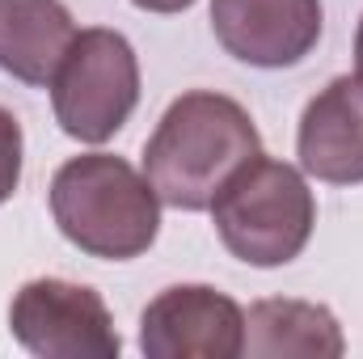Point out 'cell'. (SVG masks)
<instances>
[{
	"instance_id": "1",
	"label": "cell",
	"mask_w": 363,
	"mask_h": 359,
	"mask_svg": "<svg viewBox=\"0 0 363 359\" xmlns=\"http://www.w3.org/2000/svg\"><path fill=\"white\" fill-rule=\"evenodd\" d=\"M262 153L250 110L224 93L194 89L161 114L144 144V178L178 211H207L220 186Z\"/></svg>"
},
{
	"instance_id": "2",
	"label": "cell",
	"mask_w": 363,
	"mask_h": 359,
	"mask_svg": "<svg viewBox=\"0 0 363 359\" xmlns=\"http://www.w3.org/2000/svg\"><path fill=\"white\" fill-rule=\"evenodd\" d=\"M51 216L81 254L106 263L148 254L161 233V199L152 182L110 153H85L55 170Z\"/></svg>"
},
{
	"instance_id": "3",
	"label": "cell",
	"mask_w": 363,
	"mask_h": 359,
	"mask_svg": "<svg viewBox=\"0 0 363 359\" xmlns=\"http://www.w3.org/2000/svg\"><path fill=\"white\" fill-rule=\"evenodd\" d=\"M207 211L224 250L250 267H287L317 224V199L304 174L262 153L220 186Z\"/></svg>"
},
{
	"instance_id": "4",
	"label": "cell",
	"mask_w": 363,
	"mask_h": 359,
	"mask_svg": "<svg viewBox=\"0 0 363 359\" xmlns=\"http://www.w3.org/2000/svg\"><path fill=\"white\" fill-rule=\"evenodd\" d=\"M47 89L64 136L106 144L140 101V60L118 30H81Z\"/></svg>"
},
{
	"instance_id": "5",
	"label": "cell",
	"mask_w": 363,
	"mask_h": 359,
	"mask_svg": "<svg viewBox=\"0 0 363 359\" xmlns=\"http://www.w3.org/2000/svg\"><path fill=\"white\" fill-rule=\"evenodd\" d=\"M13 338L38 359H118L123 338L106 300L68 279H30L9 304Z\"/></svg>"
},
{
	"instance_id": "6",
	"label": "cell",
	"mask_w": 363,
	"mask_h": 359,
	"mask_svg": "<svg viewBox=\"0 0 363 359\" xmlns=\"http://www.w3.org/2000/svg\"><path fill=\"white\" fill-rule=\"evenodd\" d=\"M140 351L148 359H237L245 355V313L207 283H174L144 309Z\"/></svg>"
},
{
	"instance_id": "7",
	"label": "cell",
	"mask_w": 363,
	"mask_h": 359,
	"mask_svg": "<svg viewBox=\"0 0 363 359\" xmlns=\"http://www.w3.org/2000/svg\"><path fill=\"white\" fill-rule=\"evenodd\" d=\"M321 0H211L220 47L254 68H291L321 38Z\"/></svg>"
},
{
	"instance_id": "8",
	"label": "cell",
	"mask_w": 363,
	"mask_h": 359,
	"mask_svg": "<svg viewBox=\"0 0 363 359\" xmlns=\"http://www.w3.org/2000/svg\"><path fill=\"white\" fill-rule=\"evenodd\" d=\"M300 170L330 186L363 182V77H334L317 93L296 131Z\"/></svg>"
},
{
	"instance_id": "9",
	"label": "cell",
	"mask_w": 363,
	"mask_h": 359,
	"mask_svg": "<svg viewBox=\"0 0 363 359\" xmlns=\"http://www.w3.org/2000/svg\"><path fill=\"white\" fill-rule=\"evenodd\" d=\"M77 34L64 0H0V72L43 89L55 81Z\"/></svg>"
},
{
	"instance_id": "10",
	"label": "cell",
	"mask_w": 363,
	"mask_h": 359,
	"mask_svg": "<svg viewBox=\"0 0 363 359\" xmlns=\"http://www.w3.org/2000/svg\"><path fill=\"white\" fill-rule=\"evenodd\" d=\"M342 351V326L325 304L274 296L245 313V355L254 359H338Z\"/></svg>"
},
{
	"instance_id": "11",
	"label": "cell",
	"mask_w": 363,
	"mask_h": 359,
	"mask_svg": "<svg viewBox=\"0 0 363 359\" xmlns=\"http://www.w3.org/2000/svg\"><path fill=\"white\" fill-rule=\"evenodd\" d=\"M21 148H26V140H21L17 114L0 106V203H9L21 182Z\"/></svg>"
},
{
	"instance_id": "12",
	"label": "cell",
	"mask_w": 363,
	"mask_h": 359,
	"mask_svg": "<svg viewBox=\"0 0 363 359\" xmlns=\"http://www.w3.org/2000/svg\"><path fill=\"white\" fill-rule=\"evenodd\" d=\"M131 4H140V9H148V13H182V9H190L194 0H131Z\"/></svg>"
},
{
	"instance_id": "13",
	"label": "cell",
	"mask_w": 363,
	"mask_h": 359,
	"mask_svg": "<svg viewBox=\"0 0 363 359\" xmlns=\"http://www.w3.org/2000/svg\"><path fill=\"white\" fill-rule=\"evenodd\" d=\"M355 72L363 77V17H359V30H355Z\"/></svg>"
}]
</instances>
